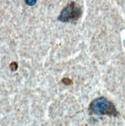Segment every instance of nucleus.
Listing matches in <instances>:
<instances>
[{
  "instance_id": "f257e3e1",
  "label": "nucleus",
  "mask_w": 125,
  "mask_h": 126,
  "mask_svg": "<svg viewBox=\"0 0 125 126\" xmlns=\"http://www.w3.org/2000/svg\"><path fill=\"white\" fill-rule=\"evenodd\" d=\"M92 112L98 115H116L117 112L114 106L105 98H98L94 100L90 106Z\"/></svg>"
},
{
  "instance_id": "20e7f679",
  "label": "nucleus",
  "mask_w": 125,
  "mask_h": 126,
  "mask_svg": "<svg viewBox=\"0 0 125 126\" xmlns=\"http://www.w3.org/2000/svg\"><path fill=\"white\" fill-rule=\"evenodd\" d=\"M63 82L65 83L66 84H70L71 83V80L68 79H63Z\"/></svg>"
},
{
  "instance_id": "7ed1b4c3",
  "label": "nucleus",
  "mask_w": 125,
  "mask_h": 126,
  "mask_svg": "<svg viewBox=\"0 0 125 126\" xmlns=\"http://www.w3.org/2000/svg\"><path fill=\"white\" fill-rule=\"evenodd\" d=\"M37 0H25V2L28 5H33L36 3Z\"/></svg>"
},
{
  "instance_id": "f03ea898",
  "label": "nucleus",
  "mask_w": 125,
  "mask_h": 126,
  "mask_svg": "<svg viewBox=\"0 0 125 126\" xmlns=\"http://www.w3.org/2000/svg\"><path fill=\"white\" fill-rule=\"evenodd\" d=\"M80 16V9L75 5V3L72 2L69 4L66 8L62 12L59 20L62 21H69L71 20L75 19Z\"/></svg>"
}]
</instances>
